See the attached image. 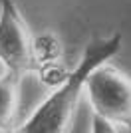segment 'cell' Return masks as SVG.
Returning a JSON list of instances; mask_svg holds the SVG:
<instances>
[{
	"label": "cell",
	"instance_id": "2",
	"mask_svg": "<svg viewBox=\"0 0 131 133\" xmlns=\"http://www.w3.org/2000/svg\"><path fill=\"white\" fill-rule=\"evenodd\" d=\"M86 95L93 115L131 127V78L119 68L109 62L95 68L86 82Z\"/></svg>",
	"mask_w": 131,
	"mask_h": 133
},
{
	"label": "cell",
	"instance_id": "7",
	"mask_svg": "<svg viewBox=\"0 0 131 133\" xmlns=\"http://www.w3.org/2000/svg\"><path fill=\"white\" fill-rule=\"evenodd\" d=\"M0 133H16V131H0Z\"/></svg>",
	"mask_w": 131,
	"mask_h": 133
},
{
	"label": "cell",
	"instance_id": "4",
	"mask_svg": "<svg viewBox=\"0 0 131 133\" xmlns=\"http://www.w3.org/2000/svg\"><path fill=\"white\" fill-rule=\"evenodd\" d=\"M32 58H34V74L38 79L50 89L58 88L70 70L64 68V46L56 32H40L32 38Z\"/></svg>",
	"mask_w": 131,
	"mask_h": 133
},
{
	"label": "cell",
	"instance_id": "3",
	"mask_svg": "<svg viewBox=\"0 0 131 133\" xmlns=\"http://www.w3.org/2000/svg\"><path fill=\"white\" fill-rule=\"evenodd\" d=\"M0 64L20 79L34 74L32 38L14 0H0Z\"/></svg>",
	"mask_w": 131,
	"mask_h": 133
},
{
	"label": "cell",
	"instance_id": "5",
	"mask_svg": "<svg viewBox=\"0 0 131 133\" xmlns=\"http://www.w3.org/2000/svg\"><path fill=\"white\" fill-rule=\"evenodd\" d=\"M22 79L4 72L0 76V131H14L18 109V89Z\"/></svg>",
	"mask_w": 131,
	"mask_h": 133
},
{
	"label": "cell",
	"instance_id": "1",
	"mask_svg": "<svg viewBox=\"0 0 131 133\" xmlns=\"http://www.w3.org/2000/svg\"><path fill=\"white\" fill-rule=\"evenodd\" d=\"M121 50V34H111L105 38L89 42L83 56L70 70L68 78L50 91V95L32 111V115L16 127V133H68L77 109L80 97L86 91V82L89 74L101 64L109 62Z\"/></svg>",
	"mask_w": 131,
	"mask_h": 133
},
{
	"label": "cell",
	"instance_id": "6",
	"mask_svg": "<svg viewBox=\"0 0 131 133\" xmlns=\"http://www.w3.org/2000/svg\"><path fill=\"white\" fill-rule=\"evenodd\" d=\"M91 133H117V129H115V125L109 123L107 119H103V117H99V115H93Z\"/></svg>",
	"mask_w": 131,
	"mask_h": 133
}]
</instances>
